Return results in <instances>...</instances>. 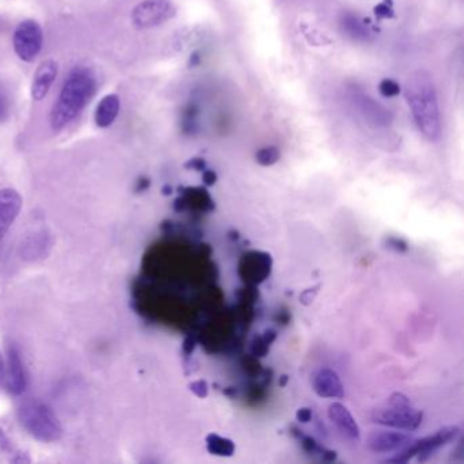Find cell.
Wrapping results in <instances>:
<instances>
[{
    "mask_svg": "<svg viewBox=\"0 0 464 464\" xmlns=\"http://www.w3.org/2000/svg\"><path fill=\"white\" fill-rule=\"evenodd\" d=\"M407 104L423 137L437 142L441 137V116L433 80L425 70L412 72L406 82Z\"/></svg>",
    "mask_w": 464,
    "mask_h": 464,
    "instance_id": "1",
    "label": "cell"
},
{
    "mask_svg": "<svg viewBox=\"0 0 464 464\" xmlns=\"http://www.w3.org/2000/svg\"><path fill=\"white\" fill-rule=\"evenodd\" d=\"M96 86V75L88 67H75L70 72L51 112L53 131H61L69 126L85 110L94 96Z\"/></svg>",
    "mask_w": 464,
    "mask_h": 464,
    "instance_id": "2",
    "label": "cell"
},
{
    "mask_svg": "<svg viewBox=\"0 0 464 464\" xmlns=\"http://www.w3.org/2000/svg\"><path fill=\"white\" fill-rule=\"evenodd\" d=\"M21 425L42 442H55L63 436V429L53 410L40 401H29L18 410Z\"/></svg>",
    "mask_w": 464,
    "mask_h": 464,
    "instance_id": "3",
    "label": "cell"
},
{
    "mask_svg": "<svg viewBox=\"0 0 464 464\" xmlns=\"http://www.w3.org/2000/svg\"><path fill=\"white\" fill-rule=\"evenodd\" d=\"M43 40H44V34H43L42 26L36 21H23L15 28L14 40H13L18 58L24 62H34L42 51Z\"/></svg>",
    "mask_w": 464,
    "mask_h": 464,
    "instance_id": "4",
    "label": "cell"
},
{
    "mask_svg": "<svg viewBox=\"0 0 464 464\" xmlns=\"http://www.w3.org/2000/svg\"><path fill=\"white\" fill-rule=\"evenodd\" d=\"M175 15V6L169 0H145L132 12V23L138 29L156 28Z\"/></svg>",
    "mask_w": 464,
    "mask_h": 464,
    "instance_id": "5",
    "label": "cell"
},
{
    "mask_svg": "<svg viewBox=\"0 0 464 464\" xmlns=\"http://www.w3.org/2000/svg\"><path fill=\"white\" fill-rule=\"evenodd\" d=\"M423 412L418 411L414 407H392L374 410L372 420L379 425L388 428L401 429V430H417L422 423Z\"/></svg>",
    "mask_w": 464,
    "mask_h": 464,
    "instance_id": "6",
    "label": "cell"
},
{
    "mask_svg": "<svg viewBox=\"0 0 464 464\" xmlns=\"http://www.w3.org/2000/svg\"><path fill=\"white\" fill-rule=\"evenodd\" d=\"M273 259L266 252L251 251L246 252L241 257L238 274L246 284L259 285L266 281L271 274Z\"/></svg>",
    "mask_w": 464,
    "mask_h": 464,
    "instance_id": "7",
    "label": "cell"
},
{
    "mask_svg": "<svg viewBox=\"0 0 464 464\" xmlns=\"http://www.w3.org/2000/svg\"><path fill=\"white\" fill-rule=\"evenodd\" d=\"M459 436H460V428L459 426H444V428L439 429L436 433L430 434V436L415 440L418 448V453L415 458L418 459V461H426L437 450L456 441Z\"/></svg>",
    "mask_w": 464,
    "mask_h": 464,
    "instance_id": "8",
    "label": "cell"
},
{
    "mask_svg": "<svg viewBox=\"0 0 464 464\" xmlns=\"http://www.w3.org/2000/svg\"><path fill=\"white\" fill-rule=\"evenodd\" d=\"M411 440V436L401 431L372 430L366 439V448L373 453L396 452Z\"/></svg>",
    "mask_w": 464,
    "mask_h": 464,
    "instance_id": "9",
    "label": "cell"
},
{
    "mask_svg": "<svg viewBox=\"0 0 464 464\" xmlns=\"http://www.w3.org/2000/svg\"><path fill=\"white\" fill-rule=\"evenodd\" d=\"M23 210V198L15 189H0V241L9 232Z\"/></svg>",
    "mask_w": 464,
    "mask_h": 464,
    "instance_id": "10",
    "label": "cell"
},
{
    "mask_svg": "<svg viewBox=\"0 0 464 464\" xmlns=\"http://www.w3.org/2000/svg\"><path fill=\"white\" fill-rule=\"evenodd\" d=\"M311 384L320 398L342 399L344 396L341 377L334 369L320 368L314 371L311 376Z\"/></svg>",
    "mask_w": 464,
    "mask_h": 464,
    "instance_id": "11",
    "label": "cell"
},
{
    "mask_svg": "<svg viewBox=\"0 0 464 464\" xmlns=\"http://www.w3.org/2000/svg\"><path fill=\"white\" fill-rule=\"evenodd\" d=\"M6 384L12 395H21L26 388L25 368L17 347L10 346L6 361Z\"/></svg>",
    "mask_w": 464,
    "mask_h": 464,
    "instance_id": "12",
    "label": "cell"
},
{
    "mask_svg": "<svg viewBox=\"0 0 464 464\" xmlns=\"http://www.w3.org/2000/svg\"><path fill=\"white\" fill-rule=\"evenodd\" d=\"M328 417L331 422L336 426L342 436L350 441H358L361 437L360 426L355 422L354 417L346 406L338 401H334L328 407Z\"/></svg>",
    "mask_w": 464,
    "mask_h": 464,
    "instance_id": "13",
    "label": "cell"
},
{
    "mask_svg": "<svg viewBox=\"0 0 464 464\" xmlns=\"http://www.w3.org/2000/svg\"><path fill=\"white\" fill-rule=\"evenodd\" d=\"M56 77H58V63L53 59L43 62L37 67L36 72H34V83H32V97H34V100L42 102L50 92L51 86L55 82Z\"/></svg>",
    "mask_w": 464,
    "mask_h": 464,
    "instance_id": "14",
    "label": "cell"
},
{
    "mask_svg": "<svg viewBox=\"0 0 464 464\" xmlns=\"http://www.w3.org/2000/svg\"><path fill=\"white\" fill-rule=\"evenodd\" d=\"M119 112H121V99L118 94H108L97 105L94 121L100 129H107V127L112 126Z\"/></svg>",
    "mask_w": 464,
    "mask_h": 464,
    "instance_id": "15",
    "label": "cell"
},
{
    "mask_svg": "<svg viewBox=\"0 0 464 464\" xmlns=\"http://www.w3.org/2000/svg\"><path fill=\"white\" fill-rule=\"evenodd\" d=\"M206 447H208V453L214 456L230 458V456L235 455V442L216 433H210L206 437Z\"/></svg>",
    "mask_w": 464,
    "mask_h": 464,
    "instance_id": "16",
    "label": "cell"
},
{
    "mask_svg": "<svg viewBox=\"0 0 464 464\" xmlns=\"http://www.w3.org/2000/svg\"><path fill=\"white\" fill-rule=\"evenodd\" d=\"M341 28L347 36L353 40H366L369 37L368 29L365 28L360 18L352 13H343L341 17Z\"/></svg>",
    "mask_w": 464,
    "mask_h": 464,
    "instance_id": "17",
    "label": "cell"
},
{
    "mask_svg": "<svg viewBox=\"0 0 464 464\" xmlns=\"http://www.w3.org/2000/svg\"><path fill=\"white\" fill-rule=\"evenodd\" d=\"M184 200L186 205L191 203L194 208H200L203 211H211L214 208V202L211 199L210 194L208 189L200 188V187H195V188L184 189Z\"/></svg>",
    "mask_w": 464,
    "mask_h": 464,
    "instance_id": "18",
    "label": "cell"
},
{
    "mask_svg": "<svg viewBox=\"0 0 464 464\" xmlns=\"http://www.w3.org/2000/svg\"><path fill=\"white\" fill-rule=\"evenodd\" d=\"M361 111H362L363 115L366 118H371L372 121H374L376 124L382 123L384 121L385 124L390 123V115H388L387 111L384 108L380 107L376 102H372L369 97H361Z\"/></svg>",
    "mask_w": 464,
    "mask_h": 464,
    "instance_id": "19",
    "label": "cell"
},
{
    "mask_svg": "<svg viewBox=\"0 0 464 464\" xmlns=\"http://www.w3.org/2000/svg\"><path fill=\"white\" fill-rule=\"evenodd\" d=\"M276 333L274 330L266 331L263 335L255 336L251 342V353L255 357H265L270 350L271 344L276 342Z\"/></svg>",
    "mask_w": 464,
    "mask_h": 464,
    "instance_id": "20",
    "label": "cell"
},
{
    "mask_svg": "<svg viewBox=\"0 0 464 464\" xmlns=\"http://www.w3.org/2000/svg\"><path fill=\"white\" fill-rule=\"evenodd\" d=\"M198 115H199V110L197 105L189 104L188 107L184 110L183 119H181V127L186 134H194L198 130Z\"/></svg>",
    "mask_w": 464,
    "mask_h": 464,
    "instance_id": "21",
    "label": "cell"
},
{
    "mask_svg": "<svg viewBox=\"0 0 464 464\" xmlns=\"http://www.w3.org/2000/svg\"><path fill=\"white\" fill-rule=\"evenodd\" d=\"M279 159H281V153L276 146L260 149L256 153V162L262 167H271V165L276 164Z\"/></svg>",
    "mask_w": 464,
    "mask_h": 464,
    "instance_id": "22",
    "label": "cell"
},
{
    "mask_svg": "<svg viewBox=\"0 0 464 464\" xmlns=\"http://www.w3.org/2000/svg\"><path fill=\"white\" fill-rule=\"evenodd\" d=\"M379 92L385 99H391V97H396L401 93V86H399V83L395 82V81L385 78V80L380 82Z\"/></svg>",
    "mask_w": 464,
    "mask_h": 464,
    "instance_id": "23",
    "label": "cell"
},
{
    "mask_svg": "<svg viewBox=\"0 0 464 464\" xmlns=\"http://www.w3.org/2000/svg\"><path fill=\"white\" fill-rule=\"evenodd\" d=\"M374 15H376L379 20H391V18L395 17L392 0H384L382 4L377 5V6L374 7Z\"/></svg>",
    "mask_w": 464,
    "mask_h": 464,
    "instance_id": "24",
    "label": "cell"
},
{
    "mask_svg": "<svg viewBox=\"0 0 464 464\" xmlns=\"http://www.w3.org/2000/svg\"><path fill=\"white\" fill-rule=\"evenodd\" d=\"M189 390H191V392L195 393L198 398H208V384L206 380H198V382H191V384H189Z\"/></svg>",
    "mask_w": 464,
    "mask_h": 464,
    "instance_id": "25",
    "label": "cell"
},
{
    "mask_svg": "<svg viewBox=\"0 0 464 464\" xmlns=\"http://www.w3.org/2000/svg\"><path fill=\"white\" fill-rule=\"evenodd\" d=\"M388 406L392 407H411V401L404 393L395 392L388 399Z\"/></svg>",
    "mask_w": 464,
    "mask_h": 464,
    "instance_id": "26",
    "label": "cell"
},
{
    "mask_svg": "<svg viewBox=\"0 0 464 464\" xmlns=\"http://www.w3.org/2000/svg\"><path fill=\"white\" fill-rule=\"evenodd\" d=\"M385 244H387V248L393 249L396 252H406L409 249V246L403 238L388 237Z\"/></svg>",
    "mask_w": 464,
    "mask_h": 464,
    "instance_id": "27",
    "label": "cell"
},
{
    "mask_svg": "<svg viewBox=\"0 0 464 464\" xmlns=\"http://www.w3.org/2000/svg\"><path fill=\"white\" fill-rule=\"evenodd\" d=\"M295 418H297L300 423L311 422L312 418H314V411H312V409H309V407H301V409L297 410Z\"/></svg>",
    "mask_w": 464,
    "mask_h": 464,
    "instance_id": "28",
    "label": "cell"
},
{
    "mask_svg": "<svg viewBox=\"0 0 464 464\" xmlns=\"http://www.w3.org/2000/svg\"><path fill=\"white\" fill-rule=\"evenodd\" d=\"M187 169L198 170L203 172L206 169V161L203 159H192L186 164Z\"/></svg>",
    "mask_w": 464,
    "mask_h": 464,
    "instance_id": "29",
    "label": "cell"
},
{
    "mask_svg": "<svg viewBox=\"0 0 464 464\" xmlns=\"http://www.w3.org/2000/svg\"><path fill=\"white\" fill-rule=\"evenodd\" d=\"M202 179L203 183H205V186L211 187L217 183V180H218V176H217V173L214 172V170L205 169L203 170Z\"/></svg>",
    "mask_w": 464,
    "mask_h": 464,
    "instance_id": "30",
    "label": "cell"
},
{
    "mask_svg": "<svg viewBox=\"0 0 464 464\" xmlns=\"http://www.w3.org/2000/svg\"><path fill=\"white\" fill-rule=\"evenodd\" d=\"M195 347H197V342H195V339L192 338V336L186 338V341H184L183 344L184 353H186L187 355L192 354V353H194Z\"/></svg>",
    "mask_w": 464,
    "mask_h": 464,
    "instance_id": "31",
    "label": "cell"
},
{
    "mask_svg": "<svg viewBox=\"0 0 464 464\" xmlns=\"http://www.w3.org/2000/svg\"><path fill=\"white\" fill-rule=\"evenodd\" d=\"M6 382V363H5L2 353H0V388Z\"/></svg>",
    "mask_w": 464,
    "mask_h": 464,
    "instance_id": "32",
    "label": "cell"
},
{
    "mask_svg": "<svg viewBox=\"0 0 464 464\" xmlns=\"http://www.w3.org/2000/svg\"><path fill=\"white\" fill-rule=\"evenodd\" d=\"M0 448L4 450H12V444H10V440L7 439L6 434L4 433V430H0Z\"/></svg>",
    "mask_w": 464,
    "mask_h": 464,
    "instance_id": "33",
    "label": "cell"
},
{
    "mask_svg": "<svg viewBox=\"0 0 464 464\" xmlns=\"http://www.w3.org/2000/svg\"><path fill=\"white\" fill-rule=\"evenodd\" d=\"M7 113V100L4 93H0V121H4Z\"/></svg>",
    "mask_w": 464,
    "mask_h": 464,
    "instance_id": "34",
    "label": "cell"
},
{
    "mask_svg": "<svg viewBox=\"0 0 464 464\" xmlns=\"http://www.w3.org/2000/svg\"><path fill=\"white\" fill-rule=\"evenodd\" d=\"M336 458H338V455H336L335 450H324V452H323L322 459L325 461H334L336 460Z\"/></svg>",
    "mask_w": 464,
    "mask_h": 464,
    "instance_id": "35",
    "label": "cell"
},
{
    "mask_svg": "<svg viewBox=\"0 0 464 464\" xmlns=\"http://www.w3.org/2000/svg\"><path fill=\"white\" fill-rule=\"evenodd\" d=\"M287 382H289V376H287V374H282V376L279 377V387H286Z\"/></svg>",
    "mask_w": 464,
    "mask_h": 464,
    "instance_id": "36",
    "label": "cell"
},
{
    "mask_svg": "<svg viewBox=\"0 0 464 464\" xmlns=\"http://www.w3.org/2000/svg\"><path fill=\"white\" fill-rule=\"evenodd\" d=\"M164 194H165V195L172 194V188H170V187H165V188H164Z\"/></svg>",
    "mask_w": 464,
    "mask_h": 464,
    "instance_id": "37",
    "label": "cell"
}]
</instances>
